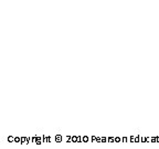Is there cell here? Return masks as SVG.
<instances>
[{"instance_id":"16","label":"cell","mask_w":159,"mask_h":149,"mask_svg":"<svg viewBox=\"0 0 159 149\" xmlns=\"http://www.w3.org/2000/svg\"><path fill=\"white\" fill-rule=\"evenodd\" d=\"M102 142H106V138L105 137H102Z\"/></svg>"},{"instance_id":"11","label":"cell","mask_w":159,"mask_h":149,"mask_svg":"<svg viewBox=\"0 0 159 149\" xmlns=\"http://www.w3.org/2000/svg\"><path fill=\"white\" fill-rule=\"evenodd\" d=\"M66 142H72V137H70V136H67V137H66Z\"/></svg>"},{"instance_id":"1","label":"cell","mask_w":159,"mask_h":149,"mask_svg":"<svg viewBox=\"0 0 159 149\" xmlns=\"http://www.w3.org/2000/svg\"><path fill=\"white\" fill-rule=\"evenodd\" d=\"M30 140H31L30 138H27V137H22V138H21V142H20V144H29Z\"/></svg>"},{"instance_id":"10","label":"cell","mask_w":159,"mask_h":149,"mask_svg":"<svg viewBox=\"0 0 159 149\" xmlns=\"http://www.w3.org/2000/svg\"><path fill=\"white\" fill-rule=\"evenodd\" d=\"M127 140H128V138H127V137H123V138H122L123 142H127Z\"/></svg>"},{"instance_id":"7","label":"cell","mask_w":159,"mask_h":149,"mask_svg":"<svg viewBox=\"0 0 159 149\" xmlns=\"http://www.w3.org/2000/svg\"><path fill=\"white\" fill-rule=\"evenodd\" d=\"M15 142H21V138H20V137H16Z\"/></svg>"},{"instance_id":"13","label":"cell","mask_w":159,"mask_h":149,"mask_svg":"<svg viewBox=\"0 0 159 149\" xmlns=\"http://www.w3.org/2000/svg\"><path fill=\"white\" fill-rule=\"evenodd\" d=\"M96 140H97V137H96V136H93V137H92V142H95Z\"/></svg>"},{"instance_id":"4","label":"cell","mask_w":159,"mask_h":149,"mask_svg":"<svg viewBox=\"0 0 159 149\" xmlns=\"http://www.w3.org/2000/svg\"><path fill=\"white\" fill-rule=\"evenodd\" d=\"M35 144H37V145L42 144V138H41V137H39V136H37V142H35Z\"/></svg>"},{"instance_id":"9","label":"cell","mask_w":159,"mask_h":149,"mask_svg":"<svg viewBox=\"0 0 159 149\" xmlns=\"http://www.w3.org/2000/svg\"><path fill=\"white\" fill-rule=\"evenodd\" d=\"M115 142V138H114V137H109V138H108V142Z\"/></svg>"},{"instance_id":"15","label":"cell","mask_w":159,"mask_h":149,"mask_svg":"<svg viewBox=\"0 0 159 149\" xmlns=\"http://www.w3.org/2000/svg\"><path fill=\"white\" fill-rule=\"evenodd\" d=\"M135 142H139V136L135 137Z\"/></svg>"},{"instance_id":"12","label":"cell","mask_w":159,"mask_h":149,"mask_svg":"<svg viewBox=\"0 0 159 149\" xmlns=\"http://www.w3.org/2000/svg\"><path fill=\"white\" fill-rule=\"evenodd\" d=\"M120 140H122V139L119 138V137H115V142H119Z\"/></svg>"},{"instance_id":"6","label":"cell","mask_w":159,"mask_h":149,"mask_svg":"<svg viewBox=\"0 0 159 149\" xmlns=\"http://www.w3.org/2000/svg\"><path fill=\"white\" fill-rule=\"evenodd\" d=\"M82 142H89V137H87V136H83L82 137Z\"/></svg>"},{"instance_id":"3","label":"cell","mask_w":159,"mask_h":149,"mask_svg":"<svg viewBox=\"0 0 159 149\" xmlns=\"http://www.w3.org/2000/svg\"><path fill=\"white\" fill-rule=\"evenodd\" d=\"M79 139H80V136H72V142H79Z\"/></svg>"},{"instance_id":"8","label":"cell","mask_w":159,"mask_h":149,"mask_svg":"<svg viewBox=\"0 0 159 149\" xmlns=\"http://www.w3.org/2000/svg\"><path fill=\"white\" fill-rule=\"evenodd\" d=\"M129 142H135V137L134 136L129 137Z\"/></svg>"},{"instance_id":"5","label":"cell","mask_w":159,"mask_h":149,"mask_svg":"<svg viewBox=\"0 0 159 149\" xmlns=\"http://www.w3.org/2000/svg\"><path fill=\"white\" fill-rule=\"evenodd\" d=\"M15 138H16V137H13V136H9V137H8V142H15Z\"/></svg>"},{"instance_id":"14","label":"cell","mask_w":159,"mask_h":149,"mask_svg":"<svg viewBox=\"0 0 159 149\" xmlns=\"http://www.w3.org/2000/svg\"><path fill=\"white\" fill-rule=\"evenodd\" d=\"M147 142L146 137H142V142Z\"/></svg>"},{"instance_id":"2","label":"cell","mask_w":159,"mask_h":149,"mask_svg":"<svg viewBox=\"0 0 159 149\" xmlns=\"http://www.w3.org/2000/svg\"><path fill=\"white\" fill-rule=\"evenodd\" d=\"M61 140H62V136L60 134H57V136H55V142H61Z\"/></svg>"}]
</instances>
